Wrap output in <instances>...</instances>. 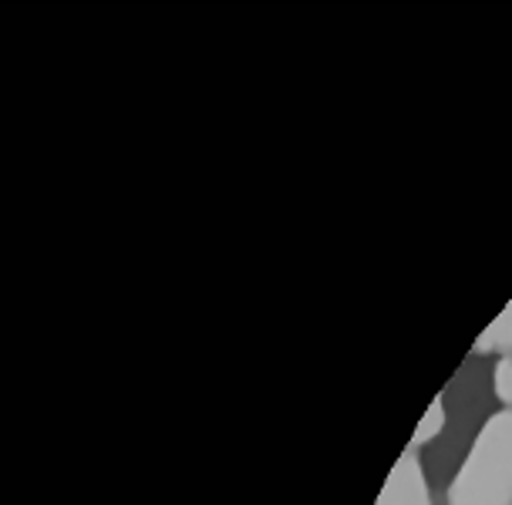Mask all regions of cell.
<instances>
[{
    "mask_svg": "<svg viewBox=\"0 0 512 505\" xmlns=\"http://www.w3.org/2000/svg\"><path fill=\"white\" fill-rule=\"evenodd\" d=\"M445 418H448V411H445L442 394H438V398L425 408V415H422V421H418V425H415V431H411V442H408V448H422V445L432 442V438L442 435Z\"/></svg>",
    "mask_w": 512,
    "mask_h": 505,
    "instance_id": "cell-4",
    "label": "cell"
},
{
    "mask_svg": "<svg viewBox=\"0 0 512 505\" xmlns=\"http://www.w3.org/2000/svg\"><path fill=\"white\" fill-rule=\"evenodd\" d=\"M492 351L512 354V300L506 303V310L482 330L479 341H475V354H492Z\"/></svg>",
    "mask_w": 512,
    "mask_h": 505,
    "instance_id": "cell-3",
    "label": "cell"
},
{
    "mask_svg": "<svg viewBox=\"0 0 512 505\" xmlns=\"http://www.w3.org/2000/svg\"><path fill=\"white\" fill-rule=\"evenodd\" d=\"M448 505H512V408L486 418L448 485Z\"/></svg>",
    "mask_w": 512,
    "mask_h": 505,
    "instance_id": "cell-1",
    "label": "cell"
},
{
    "mask_svg": "<svg viewBox=\"0 0 512 505\" xmlns=\"http://www.w3.org/2000/svg\"><path fill=\"white\" fill-rule=\"evenodd\" d=\"M492 391L502 404H512V354H502L492 367Z\"/></svg>",
    "mask_w": 512,
    "mask_h": 505,
    "instance_id": "cell-5",
    "label": "cell"
},
{
    "mask_svg": "<svg viewBox=\"0 0 512 505\" xmlns=\"http://www.w3.org/2000/svg\"><path fill=\"white\" fill-rule=\"evenodd\" d=\"M374 505H432V489H428L422 458L415 455V448H408V452L391 465Z\"/></svg>",
    "mask_w": 512,
    "mask_h": 505,
    "instance_id": "cell-2",
    "label": "cell"
}]
</instances>
